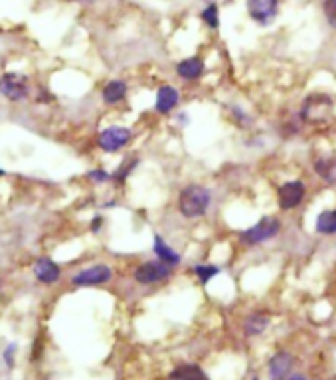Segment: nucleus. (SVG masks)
<instances>
[{
  "mask_svg": "<svg viewBox=\"0 0 336 380\" xmlns=\"http://www.w3.org/2000/svg\"><path fill=\"white\" fill-rule=\"evenodd\" d=\"M212 204V195L206 186L202 185H188L180 190L178 196V212L184 218H200L208 212Z\"/></svg>",
  "mask_w": 336,
  "mask_h": 380,
  "instance_id": "nucleus-1",
  "label": "nucleus"
},
{
  "mask_svg": "<svg viewBox=\"0 0 336 380\" xmlns=\"http://www.w3.org/2000/svg\"><path fill=\"white\" fill-rule=\"evenodd\" d=\"M335 115V101L328 95H313L309 97L301 109V117L311 125H321Z\"/></svg>",
  "mask_w": 336,
  "mask_h": 380,
  "instance_id": "nucleus-2",
  "label": "nucleus"
},
{
  "mask_svg": "<svg viewBox=\"0 0 336 380\" xmlns=\"http://www.w3.org/2000/svg\"><path fill=\"white\" fill-rule=\"evenodd\" d=\"M281 230V222L273 216H265L261 218L257 224H254L251 228H247L240 234L242 242L247 246H259V244L267 242L271 238H275Z\"/></svg>",
  "mask_w": 336,
  "mask_h": 380,
  "instance_id": "nucleus-3",
  "label": "nucleus"
},
{
  "mask_svg": "<svg viewBox=\"0 0 336 380\" xmlns=\"http://www.w3.org/2000/svg\"><path fill=\"white\" fill-rule=\"evenodd\" d=\"M135 281L140 286H152V283H161L164 279L173 276V265L164 264L161 260H152L145 262L135 269Z\"/></svg>",
  "mask_w": 336,
  "mask_h": 380,
  "instance_id": "nucleus-4",
  "label": "nucleus"
},
{
  "mask_svg": "<svg viewBox=\"0 0 336 380\" xmlns=\"http://www.w3.org/2000/svg\"><path fill=\"white\" fill-rule=\"evenodd\" d=\"M113 277V269L109 265L97 264L92 267H85L80 274H75L71 283L80 286V288H89V286H103Z\"/></svg>",
  "mask_w": 336,
  "mask_h": 380,
  "instance_id": "nucleus-5",
  "label": "nucleus"
},
{
  "mask_svg": "<svg viewBox=\"0 0 336 380\" xmlns=\"http://www.w3.org/2000/svg\"><path fill=\"white\" fill-rule=\"evenodd\" d=\"M99 147L105 150V153H117V150H121L125 145H127L129 141H131V129L127 127H107L103 129L101 133H99Z\"/></svg>",
  "mask_w": 336,
  "mask_h": 380,
  "instance_id": "nucleus-6",
  "label": "nucleus"
},
{
  "mask_svg": "<svg viewBox=\"0 0 336 380\" xmlns=\"http://www.w3.org/2000/svg\"><path fill=\"white\" fill-rule=\"evenodd\" d=\"M307 195V186L302 181H289L279 188L277 200L281 210H295L297 206H301V202L305 200Z\"/></svg>",
  "mask_w": 336,
  "mask_h": 380,
  "instance_id": "nucleus-7",
  "label": "nucleus"
},
{
  "mask_svg": "<svg viewBox=\"0 0 336 380\" xmlns=\"http://www.w3.org/2000/svg\"><path fill=\"white\" fill-rule=\"evenodd\" d=\"M247 12L261 26H267L275 20L279 12V0H247Z\"/></svg>",
  "mask_w": 336,
  "mask_h": 380,
  "instance_id": "nucleus-8",
  "label": "nucleus"
},
{
  "mask_svg": "<svg viewBox=\"0 0 336 380\" xmlns=\"http://www.w3.org/2000/svg\"><path fill=\"white\" fill-rule=\"evenodd\" d=\"M0 93L10 101H20L28 93V80L20 73H4L0 78Z\"/></svg>",
  "mask_w": 336,
  "mask_h": 380,
  "instance_id": "nucleus-9",
  "label": "nucleus"
},
{
  "mask_svg": "<svg viewBox=\"0 0 336 380\" xmlns=\"http://www.w3.org/2000/svg\"><path fill=\"white\" fill-rule=\"evenodd\" d=\"M291 369H293V357L287 351H279L269 360V379L287 380Z\"/></svg>",
  "mask_w": 336,
  "mask_h": 380,
  "instance_id": "nucleus-10",
  "label": "nucleus"
},
{
  "mask_svg": "<svg viewBox=\"0 0 336 380\" xmlns=\"http://www.w3.org/2000/svg\"><path fill=\"white\" fill-rule=\"evenodd\" d=\"M34 274L42 283H48V286L56 283L59 279V276H61L59 265L56 264V262H52L50 258H40V260H36Z\"/></svg>",
  "mask_w": 336,
  "mask_h": 380,
  "instance_id": "nucleus-11",
  "label": "nucleus"
},
{
  "mask_svg": "<svg viewBox=\"0 0 336 380\" xmlns=\"http://www.w3.org/2000/svg\"><path fill=\"white\" fill-rule=\"evenodd\" d=\"M204 68H206V66H204V59L192 56V58H186L176 64V73L186 81H196L202 78Z\"/></svg>",
  "mask_w": 336,
  "mask_h": 380,
  "instance_id": "nucleus-12",
  "label": "nucleus"
},
{
  "mask_svg": "<svg viewBox=\"0 0 336 380\" xmlns=\"http://www.w3.org/2000/svg\"><path fill=\"white\" fill-rule=\"evenodd\" d=\"M180 101V93L178 90H174L173 85H163L159 92H156V104H154V109L159 111V113H170L174 107L178 105Z\"/></svg>",
  "mask_w": 336,
  "mask_h": 380,
  "instance_id": "nucleus-13",
  "label": "nucleus"
},
{
  "mask_svg": "<svg viewBox=\"0 0 336 380\" xmlns=\"http://www.w3.org/2000/svg\"><path fill=\"white\" fill-rule=\"evenodd\" d=\"M152 250H154V253H156V258H159L161 262H164V264L178 265L180 262H182L180 253L176 252V250H173V248L166 244V240H164V238H161V236H154Z\"/></svg>",
  "mask_w": 336,
  "mask_h": 380,
  "instance_id": "nucleus-14",
  "label": "nucleus"
},
{
  "mask_svg": "<svg viewBox=\"0 0 336 380\" xmlns=\"http://www.w3.org/2000/svg\"><path fill=\"white\" fill-rule=\"evenodd\" d=\"M170 380H208V377L198 365L186 363V365H178L170 372Z\"/></svg>",
  "mask_w": 336,
  "mask_h": 380,
  "instance_id": "nucleus-15",
  "label": "nucleus"
},
{
  "mask_svg": "<svg viewBox=\"0 0 336 380\" xmlns=\"http://www.w3.org/2000/svg\"><path fill=\"white\" fill-rule=\"evenodd\" d=\"M127 95V83L121 80L109 81L103 87V101L105 104H119Z\"/></svg>",
  "mask_w": 336,
  "mask_h": 380,
  "instance_id": "nucleus-16",
  "label": "nucleus"
},
{
  "mask_svg": "<svg viewBox=\"0 0 336 380\" xmlns=\"http://www.w3.org/2000/svg\"><path fill=\"white\" fill-rule=\"evenodd\" d=\"M314 228L323 236H333L336 234V208L335 210H325L316 216Z\"/></svg>",
  "mask_w": 336,
  "mask_h": 380,
  "instance_id": "nucleus-17",
  "label": "nucleus"
},
{
  "mask_svg": "<svg viewBox=\"0 0 336 380\" xmlns=\"http://www.w3.org/2000/svg\"><path fill=\"white\" fill-rule=\"evenodd\" d=\"M269 325V317L265 313H254L249 315L244 323V331L247 337H255V335H261Z\"/></svg>",
  "mask_w": 336,
  "mask_h": 380,
  "instance_id": "nucleus-18",
  "label": "nucleus"
},
{
  "mask_svg": "<svg viewBox=\"0 0 336 380\" xmlns=\"http://www.w3.org/2000/svg\"><path fill=\"white\" fill-rule=\"evenodd\" d=\"M314 173L319 174L325 183H336V161L335 159H316L314 161Z\"/></svg>",
  "mask_w": 336,
  "mask_h": 380,
  "instance_id": "nucleus-19",
  "label": "nucleus"
},
{
  "mask_svg": "<svg viewBox=\"0 0 336 380\" xmlns=\"http://www.w3.org/2000/svg\"><path fill=\"white\" fill-rule=\"evenodd\" d=\"M196 277L200 279V283H208L210 279H214V277L220 274V267H216V265H194V269H192Z\"/></svg>",
  "mask_w": 336,
  "mask_h": 380,
  "instance_id": "nucleus-20",
  "label": "nucleus"
},
{
  "mask_svg": "<svg viewBox=\"0 0 336 380\" xmlns=\"http://www.w3.org/2000/svg\"><path fill=\"white\" fill-rule=\"evenodd\" d=\"M202 20L208 24L210 28H218L220 26V12H218V6L214 2H210L208 6L202 10Z\"/></svg>",
  "mask_w": 336,
  "mask_h": 380,
  "instance_id": "nucleus-21",
  "label": "nucleus"
},
{
  "mask_svg": "<svg viewBox=\"0 0 336 380\" xmlns=\"http://www.w3.org/2000/svg\"><path fill=\"white\" fill-rule=\"evenodd\" d=\"M137 167V159H131V161H125L121 167H119V171H117L111 178H115L117 183H123L125 178H129V174L133 173V169Z\"/></svg>",
  "mask_w": 336,
  "mask_h": 380,
  "instance_id": "nucleus-22",
  "label": "nucleus"
},
{
  "mask_svg": "<svg viewBox=\"0 0 336 380\" xmlns=\"http://www.w3.org/2000/svg\"><path fill=\"white\" fill-rule=\"evenodd\" d=\"M323 12H325V18L328 20V24L336 28V0H325Z\"/></svg>",
  "mask_w": 336,
  "mask_h": 380,
  "instance_id": "nucleus-23",
  "label": "nucleus"
},
{
  "mask_svg": "<svg viewBox=\"0 0 336 380\" xmlns=\"http://www.w3.org/2000/svg\"><path fill=\"white\" fill-rule=\"evenodd\" d=\"M89 178L95 181V183H105V181L111 178V174H107L105 171H92V173H89Z\"/></svg>",
  "mask_w": 336,
  "mask_h": 380,
  "instance_id": "nucleus-24",
  "label": "nucleus"
},
{
  "mask_svg": "<svg viewBox=\"0 0 336 380\" xmlns=\"http://www.w3.org/2000/svg\"><path fill=\"white\" fill-rule=\"evenodd\" d=\"M14 353H16V345H10L6 349V353H4V358H6V365H8V367L14 365Z\"/></svg>",
  "mask_w": 336,
  "mask_h": 380,
  "instance_id": "nucleus-25",
  "label": "nucleus"
},
{
  "mask_svg": "<svg viewBox=\"0 0 336 380\" xmlns=\"http://www.w3.org/2000/svg\"><path fill=\"white\" fill-rule=\"evenodd\" d=\"M101 222H103V218L101 216H97V218L92 222V230L93 232H99V228H101Z\"/></svg>",
  "mask_w": 336,
  "mask_h": 380,
  "instance_id": "nucleus-26",
  "label": "nucleus"
},
{
  "mask_svg": "<svg viewBox=\"0 0 336 380\" xmlns=\"http://www.w3.org/2000/svg\"><path fill=\"white\" fill-rule=\"evenodd\" d=\"M287 380H307V379L301 377V374H295V377H291V379H287Z\"/></svg>",
  "mask_w": 336,
  "mask_h": 380,
  "instance_id": "nucleus-27",
  "label": "nucleus"
},
{
  "mask_svg": "<svg viewBox=\"0 0 336 380\" xmlns=\"http://www.w3.org/2000/svg\"><path fill=\"white\" fill-rule=\"evenodd\" d=\"M2 174H4V171H2V169H0V176H2Z\"/></svg>",
  "mask_w": 336,
  "mask_h": 380,
  "instance_id": "nucleus-28",
  "label": "nucleus"
},
{
  "mask_svg": "<svg viewBox=\"0 0 336 380\" xmlns=\"http://www.w3.org/2000/svg\"><path fill=\"white\" fill-rule=\"evenodd\" d=\"M254 380H259V379H254Z\"/></svg>",
  "mask_w": 336,
  "mask_h": 380,
  "instance_id": "nucleus-29",
  "label": "nucleus"
}]
</instances>
